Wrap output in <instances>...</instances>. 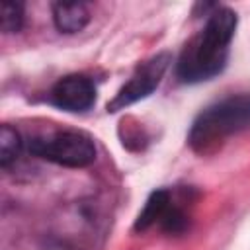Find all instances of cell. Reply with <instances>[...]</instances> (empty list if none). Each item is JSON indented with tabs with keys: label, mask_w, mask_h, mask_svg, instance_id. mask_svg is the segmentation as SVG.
<instances>
[{
	"label": "cell",
	"mask_w": 250,
	"mask_h": 250,
	"mask_svg": "<svg viewBox=\"0 0 250 250\" xmlns=\"http://www.w3.org/2000/svg\"><path fill=\"white\" fill-rule=\"evenodd\" d=\"M236 21V14L229 8H217L209 16L203 31L195 35L180 55L176 72L182 82L209 80L225 68Z\"/></svg>",
	"instance_id": "obj_1"
},
{
	"label": "cell",
	"mask_w": 250,
	"mask_h": 250,
	"mask_svg": "<svg viewBox=\"0 0 250 250\" xmlns=\"http://www.w3.org/2000/svg\"><path fill=\"white\" fill-rule=\"evenodd\" d=\"M250 127V96H230L205 107L189 129L188 143L195 152L211 150L219 141Z\"/></svg>",
	"instance_id": "obj_2"
},
{
	"label": "cell",
	"mask_w": 250,
	"mask_h": 250,
	"mask_svg": "<svg viewBox=\"0 0 250 250\" xmlns=\"http://www.w3.org/2000/svg\"><path fill=\"white\" fill-rule=\"evenodd\" d=\"M27 146L35 156L66 168H84L96 160L94 141L76 131H62L51 137H33Z\"/></svg>",
	"instance_id": "obj_3"
},
{
	"label": "cell",
	"mask_w": 250,
	"mask_h": 250,
	"mask_svg": "<svg viewBox=\"0 0 250 250\" xmlns=\"http://www.w3.org/2000/svg\"><path fill=\"white\" fill-rule=\"evenodd\" d=\"M170 61H172L170 53H158L152 59L139 64L137 70L133 72V76L119 88L115 98L107 104V111H119L127 105L150 96L158 88Z\"/></svg>",
	"instance_id": "obj_4"
},
{
	"label": "cell",
	"mask_w": 250,
	"mask_h": 250,
	"mask_svg": "<svg viewBox=\"0 0 250 250\" xmlns=\"http://www.w3.org/2000/svg\"><path fill=\"white\" fill-rule=\"evenodd\" d=\"M51 102L64 111H88L96 102V86L84 74H68L53 86Z\"/></svg>",
	"instance_id": "obj_5"
},
{
	"label": "cell",
	"mask_w": 250,
	"mask_h": 250,
	"mask_svg": "<svg viewBox=\"0 0 250 250\" xmlns=\"http://www.w3.org/2000/svg\"><path fill=\"white\" fill-rule=\"evenodd\" d=\"M53 21L61 33H78L90 21V10L84 2H55Z\"/></svg>",
	"instance_id": "obj_6"
},
{
	"label": "cell",
	"mask_w": 250,
	"mask_h": 250,
	"mask_svg": "<svg viewBox=\"0 0 250 250\" xmlns=\"http://www.w3.org/2000/svg\"><path fill=\"white\" fill-rule=\"evenodd\" d=\"M168 203H170V195L166 189H156L148 195L143 211L139 213L137 221H135V230H146L152 223L160 221L162 215L166 213L168 209Z\"/></svg>",
	"instance_id": "obj_7"
},
{
	"label": "cell",
	"mask_w": 250,
	"mask_h": 250,
	"mask_svg": "<svg viewBox=\"0 0 250 250\" xmlns=\"http://www.w3.org/2000/svg\"><path fill=\"white\" fill-rule=\"evenodd\" d=\"M21 150V139L18 135L16 129H12L10 125H2L0 129V164L2 168H8L12 162H16V158L20 156Z\"/></svg>",
	"instance_id": "obj_8"
},
{
	"label": "cell",
	"mask_w": 250,
	"mask_h": 250,
	"mask_svg": "<svg viewBox=\"0 0 250 250\" xmlns=\"http://www.w3.org/2000/svg\"><path fill=\"white\" fill-rule=\"evenodd\" d=\"M23 23V4L14 0H2L0 4V27L4 33L20 31Z\"/></svg>",
	"instance_id": "obj_9"
},
{
	"label": "cell",
	"mask_w": 250,
	"mask_h": 250,
	"mask_svg": "<svg viewBox=\"0 0 250 250\" xmlns=\"http://www.w3.org/2000/svg\"><path fill=\"white\" fill-rule=\"evenodd\" d=\"M160 225H162V229H164L166 232H170V234H178V232H182V230L186 229L188 221H186V215H184L180 209H176V207H168L166 213H164L162 219H160Z\"/></svg>",
	"instance_id": "obj_10"
}]
</instances>
